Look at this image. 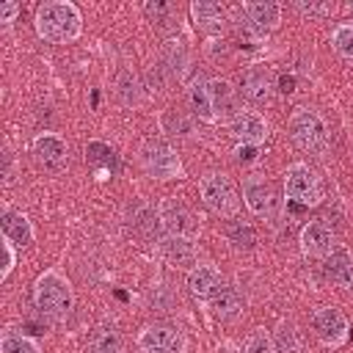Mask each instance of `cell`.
I'll list each match as a JSON object with an SVG mask.
<instances>
[{
  "label": "cell",
  "instance_id": "obj_36",
  "mask_svg": "<svg viewBox=\"0 0 353 353\" xmlns=\"http://www.w3.org/2000/svg\"><path fill=\"white\" fill-rule=\"evenodd\" d=\"M17 11H19V6H17V3H0V22H3V25L14 22Z\"/></svg>",
  "mask_w": 353,
  "mask_h": 353
},
{
  "label": "cell",
  "instance_id": "obj_7",
  "mask_svg": "<svg viewBox=\"0 0 353 353\" xmlns=\"http://www.w3.org/2000/svg\"><path fill=\"white\" fill-rule=\"evenodd\" d=\"M163 229L168 232V237H182V240H193L199 234V223H196V215L182 204V201H163L160 204V212H157Z\"/></svg>",
  "mask_w": 353,
  "mask_h": 353
},
{
  "label": "cell",
  "instance_id": "obj_31",
  "mask_svg": "<svg viewBox=\"0 0 353 353\" xmlns=\"http://www.w3.org/2000/svg\"><path fill=\"white\" fill-rule=\"evenodd\" d=\"M163 130L171 135H176V130H179V135H185V132H190V121L176 110H165L163 113Z\"/></svg>",
  "mask_w": 353,
  "mask_h": 353
},
{
  "label": "cell",
  "instance_id": "obj_25",
  "mask_svg": "<svg viewBox=\"0 0 353 353\" xmlns=\"http://www.w3.org/2000/svg\"><path fill=\"white\" fill-rule=\"evenodd\" d=\"M276 350L279 353H301V339L292 323H279L276 328Z\"/></svg>",
  "mask_w": 353,
  "mask_h": 353
},
{
  "label": "cell",
  "instance_id": "obj_15",
  "mask_svg": "<svg viewBox=\"0 0 353 353\" xmlns=\"http://www.w3.org/2000/svg\"><path fill=\"white\" fill-rule=\"evenodd\" d=\"M218 287H221V273L215 268H210V265H199L188 276V290L199 301H210L218 292Z\"/></svg>",
  "mask_w": 353,
  "mask_h": 353
},
{
  "label": "cell",
  "instance_id": "obj_11",
  "mask_svg": "<svg viewBox=\"0 0 353 353\" xmlns=\"http://www.w3.org/2000/svg\"><path fill=\"white\" fill-rule=\"evenodd\" d=\"M232 135L248 146H259L268 138V124L254 110H240L232 116Z\"/></svg>",
  "mask_w": 353,
  "mask_h": 353
},
{
  "label": "cell",
  "instance_id": "obj_27",
  "mask_svg": "<svg viewBox=\"0 0 353 353\" xmlns=\"http://www.w3.org/2000/svg\"><path fill=\"white\" fill-rule=\"evenodd\" d=\"M331 44L347 63H353V25H339L331 33Z\"/></svg>",
  "mask_w": 353,
  "mask_h": 353
},
{
  "label": "cell",
  "instance_id": "obj_12",
  "mask_svg": "<svg viewBox=\"0 0 353 353\" xmlns=\"http://www.w3.org/2000/svg\"><path fill=\"white\" fill-rule=\"evenodd\" d=\"M301 251L306 256H328L334 251V232L323 221H309L301 229Z\"/></svg>",
  "mask_w": 353,
  "mask_h": 353
},
{
  "label": "cell",
  "instance_id": "obj_21",
  "mask_svg": "<svg viewBox=\"0 0 353 353\" xmlns=\"http://www.w3.org/2000/svg\"><path fill=\"white\" fill-rule=\"evenodd\" d=\"M3 237L11 240L14 245H30L33 243V226L22 212H3Z\"/></svg>",
  "mask_w": 353,
  "mask_h": 353
},
{
  "label": "cell",
  "instance_id": "obj_39",
  "mask_svg": "<svg viewBox=\"0 0 353 353\" xmlns=\"http://www.w3.org/2000/svg\"><path fill=\"white\" fill-rule=\"evenodd\" d=\"M350 11H353V6H350Z\"/></svg>",
  "mask_w": 353,
  "mask_h": 353
},
{
  "label": "cell",
  "instance_id": "obj_9",
  "mask_svg": "<svg viewBox=\"0 0 353 353\" xmlns=\"http://www.w3.org/2000/svg\"><path fill=\"white\" fill-rule=\"evenodd\" d=\"M138 347L143 353H182L185 339L176 328L171 325H149L141 336H138Z\"/></svg>",
  "mask_w": 353,
  "mask_h": 353
},
{
  "label": "cell",
  "instance_id": "obj_26",
  "mask_svg": "<svg viewBox=\"0 0 353 353\" xmlns=\"http://www.w3.org/2000/svg\"><path fill=\"white\" fill-rule=\"evenodd\" d=\"M190 102H193V110H196L199 119H204V121H215V116H212V105H210V94H207V83H196V85L190 88Z\"/></svg>",
  "mask_w": 353,
  "mask_h": 353
},
{
  "label": "cell",
  "instance_id": "obj_8",
  "mask_svg": "<svg viewBox=\"0 0 353 353\" xmlns=\"http://www.w3.org/2000/svg\"><path fill=\"white\" fill-rule=\"evenodd\" d=\"M312 325H314V334L320 336L323 345H342V342L347 339V331H350L347 317H345L342 309H336V306H323V309H317Z\"/></svg>",
  "mask_w": 353,
  "mask_h": 353
},
{
  "label": "cell",
  "instance_id": "obj_16",
  "mask_svg": "<svg viewBox=\"0 0 353 353\" xmlns=\"http://www.w3.org/2000/svg\"><path fill=\"white\" fill-rule=\"evenodd\" d=\"M243 8L256 30H276L281 22V6L273 0H251Z\"/></svg>",
  "mask_w": 353,
  "mask_h": 353
},
{
  "label": "cell",
  "instance_id": "obj_32",
  "mask_svg": "<svg viewBox=\"0 0 353 353\" xmlns=\"http://www.w3.org/2000/svg\"><path fill=\"white\" fill-rule=\"evenodd\" d=\"M116 91H119V99H121L124 105H135L138 97H135V80H132L130 72H124V74L119 77V88H116Z\"/></svg>",
  "mask_w": 353,
  "mask_h": 353
},
{
  "label": "cell",
  "instance_id": "obj_29",
  "mask_svg": "<svg viewBox=\"0 0 353 353\" xmlns=\"http://www.w3.org/2000/svg\"><path fill=\"white\" fill-rule=\"evenodd\" d=\"M85 157H88V163H91L94 168H97L99 163L105 165V171H108V168H113V152H110L105 143H97V141H94V143H88V146H85Z\"/></svg>",
  "mask_w": 353,
  "mask_h": 353
},
{
  "label": "cell",
  "instance_id": "obj_1",
  "mask_svg": "<svg viewBox=\"0 0 353 353\" xmlns=\"http://www.w3.org/2000/svg\"><path fill=\"white\" fill-rule=\"evenodd\" d=\"M36 30L52 44H66L80 36V11L72 3L55 0L36 8Z\"/></svg>",
  "mask_w": 353,
  "mask_h": 353
},
{
  "label": "cell",
  "instance_id": "obj_38",
  "mask_svg": "<svg viewBox=\"0 0 353 353\" xmlns=\"http://www.w3.org/2000/svg\"><path fill=\"white\" fill-rule=\"evenodd\" d=\"M281 91H284V94L292 91V77H281Z\"/></svg>",
  "mask_w": 353,
  "mask_h": 353
},
{
  "label": "cell",
  "instance_id": "obj_28",
  "mask_svg": "<svg viewBox=\"0 0 353 353\" xmlns=\"http://www.w3.org/2000/svg\"><path fill=\"white\" fill-rule=\"evenodd\" d=\"M3 353H39V345L22 334H6L3 336Z\"/></svg>",
  "mask_w": 353,
  "mask_h": 353
},
{
  "label": "cell",
  "instance_id": "obj_19",
  "mask_svg": "<svg viewBox=\"0 0 353 353\" xmlns=\"http://www.w3.org/2000/svg\"><path fill=\"white\" fill-rule=\"evenodd\" d=\"M243 199H245V207L254 212V215H270L273 212V190L268 182H259V179H248L245 188H243Z\"/></svg>",
  "mask_w": 353,
  "mask_h": 353
},
{
  "label": "cell",
  "instance_id": "obj_14",
  "mask_svg": "<svg viewBox=\"0 0 353 353\" xmlns=\"http://www.w3.org/2000/svg\"><path fill=\"white\" fill-rule=\"evenodd\" d=\"M33 154L44 168H61L66 160V141L52 132H41L33 141Z\"/></svg>",
  "mask_w": 353,
  "mask_h": 353
},
{
  "label": "cell",
  "instance_id": "obj_30",
  "mask_svg": "<svg viewBox=\"0 0 353 353\" xmlns=\"http://www.w3.org/2000/svg\"><path fill=\"white\" fill-rule=\"evenodd\" d=\"M226 234H229V240H232L234 245H240V248H251V245L256 243V234H254V229H251L248 223H232V226L226 229Z\"/></svg>",
  "mask_w": 353,
  "mask_h": 353
},
{
  "label": "cell",
  "instance_id": "obj_4",
  "mask_svg": "<svg viewBox=\"0 0 353 353\" xmlns=\"http://www.w3.org/2000/svg\"><path fill=\"white\" fill-rule=\"evenodd\" d=\"M284 193L292 204L298 207H314L320 204L323 199V190H320V182L314 176V171L306 165V163H292L287 171H284Z\"/></svg>",
  "mask_w": 353,
  "mask_h": 353
},
{
  "label": "cell",
  "instance_id": "obj_35",
  "mask_svg": "<svg viewBox=\"0 0 353 353\" xmlns=\"http://www.w3.org/2000/svg\"><path fill=\"white\" fill-rule=\"evenodd\" d=\"M3 254H6V265H3V270H0V279H6V276L11 273V268H14V243L6 240V237H3Z\"/></svg>",
  "mask_w": 353,
  "mask_h": 353
},
{
  "label": "cell",
  "instance_id": "obj_10",
  "mask_svg": "<svg viewBox=\"0 0 353 353\" xmlns=\"http://www.w3.org/2000/svg\"><path fill=\"white\" fill-rule=\"evenodd\" d=\"M190 17H193V25L207 36H221L226 28V11L215 0H193Z\"/></svg>",
  "mask_w": 353,
  "mask_h": 353
},
{
  "label": "cell",
  "instance_id": "obj_17",
  "mask_svg": "<svg viewBox=\"0 0 353 353\" xmlns=\"http://www.w3.org/2000/svg\"><path fill=\"white\" fill-rule=\"evenodd\" d=\"M207 94H210V105H212V116L215 121H223L234 113V88L229 85V80H210L207 83Z\"/></svg>",
  "mask_w": 353,
  "mask_h": 353
},
{
  "label": "cell",
  "instance_id": "obj_33",
  "mask_svg": "<svg viewBox=\"0 0 353 353\" xmlns=\"http://www.w3.org/2000/svg\"><path fill=\"white\" fill-rule=\"evenodd\" d=\"M245 353H276V347H273V342H270V336L265 331H254L251 339H248V350Z\"/></svg>",
  "mask_w": 353,
  "mask_h": 353
},
{
  "label": "cell",
  "instance_id": "obj_34",
  "mask_svg": "<svg viewBox=\"0 0 353 353\" xmlns=\"http://www.w3.org/2000/svg\"><path fill=\"white\" fill-rule=\"evenodd\" d=\"M334 3H298V11L309 14V17H331L334 14Z\"/></svg>",
  "mask_w": 353,
  "mask_h": 353
},
{
  "label": "cell",
  "instance_id": "obj_37",
  "mask_svg": "<svg viewBox=\"0 0 353 353\" xmlns=\"http://www.w3.org/2000/svg\"><path fill=\"white\" fill-rule=\"evenodd\" d=\"M256 157H259L256 146H248V143H243V146L237 149V163H254Z\"/></svg>",
  "mask_w": 353,
  "mask_h": 353
},
{
  "label": "cell",
  "instance_id": "obj_20",
  "mask_svg": "<svg viewBox=\"0 0 353 353\" xmlns=\"http://www.w3.org/2000/svg\"><path fill=\"white\" fill-rule=\"evenodd\" d=\"M210 303V312L215 314V317H221V320H232V317H237L240 314V309H243V298H240V292L234 290V287H218V292L207 301Z\"/></svg>",
  "mask_w": 353,
  "mask_h": 353
},
{
  "label": "cell",
  "instance_id": "obj_5",
  "mask_svg": "<svg viewBox=\"0 0 353 353\" xmlns=\"http://www.w3.org/2000/svg\"><path fill=\"white\" fill-rule=\"evenodd\" d=\"M141 165L154 179H171V176H176L182 171V163H179L176 149L171 143L160 141V138H149L141 146Z\"/></svg>",
  "mask_w": 353,
  "mask_h": 353
},
{
  "label": "cell",
  "instance_id": "obj_22",
  "mask_svg": "<svg viewBox=\"0 0 353 353\" xmlns=\"http://www.w3.org/2000/svg\"><path fill=\"white\" fill-rule=\"evenodd\" d=\"M91 353H121V334L113 325H97L88 339Z\"/></svg>",
  "mask_w": 353,
  "mask_h": 353
},
{
  "label": "cell",
  "instance_id": "obj_2",
  "mask_svg": "<svg viewBox=\"0 0 353 353\" xmlns=\"http://www.w3.org/2000/svg\"><path fill=\"white\" fill-rule=\"evenodd\" d=\"M33 295H36V306L52 320H63L72 309V287L58 270H44L36 279Z\"/></svg>",
  "mask_w": 353,
  "mask_h": 353
},
{
  "label": "cell",
  "instance_id": "obj_23",
  "mask_svg": "<svg viewBox=\"0 0 353 353\" xmlns=\"http://www.w3.org/2000/svg\"><path fill=\"white\" fill-rule=\"evenodd\" d=\"M143 14H146L149 22H154L157 28H174V22L179 19L176 6H174V3H163V0L146 3V6H143Z\"/></svg>",
  "mask_w": 353,
  "mask_h": 353
},
{
  "label": "cell",
  "instance_id": "obj_13",
  "mask_svg": "<svg viewBox=\"0 0 353 353\" xmlns=\"http://www.w3.org/2000/svg\"><path fill=\"white\" fill-rule=\"evenodd\" d=\"M243 94L254 105H268L270 97H273V74L262 66L248 69L245 77H243Z\"/></svg>",
  "mask_w": 353,
  "mask_h": 353
},
{
  "label": "cell",
  "instance_id": "obj_24",
  "mask_svg": "<svg viewBox=\"0 0 353 353\" xmlns=\"http://www.w3.org/2000/svg\"><path fill=\"white\" fill-rule=\"evenodd\" d=\"M163 254L176 262V265H190L193 262V243L190 240H182V237H165L163 243Z\"/></svg>",
  "mask_w": 353,
  "mask_h": 353
},
{
  "label": "cell",
  "instance_id": "obj_18",
  "mask_svg": "<svg viewBox=\"0 0 353 353\" xmlns=\"http://www.w3.org/2000/svg\"><path fill=\"white\" fill-rule=\"evenodd\" d=\"M323 273L328 281H334L339 287H353V256L342 248L331 251L323 262Z\"/></svg>",
  "mask_w": 353,
  "mask_h": 353
},
{
  "label": "cell",
  "instance_id": "obj_3",
  "mask_svg": "<svg viewBox=\"0 0 353 353\" xmlns=\"http://www.w3.org/2000/svg\"><path fill=\"white\" fill-rule=\"evenodd\" d=\"M290 135L292 141L312 154H323L328 146V127L323 116L312 108H295L290 116Z\"/></svg>",
  "mask_w": 353,
  "mask_h": 353
},
{
  "label": "cell",
  "instance_id": "obj_6",
  "mask_svg": "<svg viewBox=\"0 0 353 353\" xmlns=\"http://www.w3.org/2000/svg\"><path fill=\"white\" fill-rule=\"evenodd\" d=\"M199 196L207 204V210H212L215 215H232L240 204L237 190L232 185V179L226 174H207L199 182Z\"/></svg>",
  "mask_w": 353,
  "mask_h": 353
}]
</instances>
